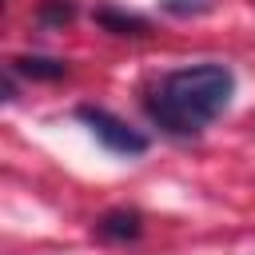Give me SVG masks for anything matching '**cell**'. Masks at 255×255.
<instances>
[{"mask_svg":"<svg viewBox=\"0 0 255 255\" xmlns=\"http://www.w3.org/2000/svg\"><path fill=\"white\" fill-rule=\"evenodd\" d=\"M96 24L108 28V32H116V36H147V28H151L143 16H135V12H116V8H100V12H96Z\"/></svg>","mask_w":255,"mask_h":255,"instance_id":"5","label":"cell"},{"mask_svg":"<svg viewBox=\"0 0 255 255\" xmlns=\"http://www.w3.org/2000/svg\"><path fill=\"white\" fill-rule=\"evenodd\" d=\"M143 231V215L135 207H116V211H104L96 219V235L108 239V243H128V239H139Z\"/></svg>","mask_w":255,"mask_h":255,"instance_id":"3","label":"cell"},{"mask_svg":"<svg viewBox=\"0 0 255 255\" xmlns=\"http://www.w3.org/2000/svg\"><path fill=\"white\" fill-rule=\"evenodd\" d=\"M8 72H20L28 80H64L68 76V64L64 60H52V56H16Z\"/></svg>","mask_w":255,"mask_h":255,"instance_id":"4","label":"cell"},{"mask_svg":"<svg viewBox=\"0 0 255 255\" xmlns=\"http://www.w3.org/2000/svg\"><path fill=\"white\" fill-rule=\"evenodd\" d=\"M215 0H163V12L171 16H203Z\"/></svg>","mask_w":255,"mask_h":255,"instance_id":"7","label":"cell"},{"mask_svg":"<svg viewBox=\"0 0 255 255\" xmlns=\"http://www.w3.org/2000/svg\"><path fill=\"white\" fill-rule=\"evenodd\" d=\"M235 96V72L227 64H195L163 76L147 96V116L167 135H199Z\"/></svg>","mask_w":255,"mask_h":255,"instance_id":"1","label":"cell"},{"mask_svg":"<svg viewBox=\"0 0 255 255\" xmlns=\"http://www.w3.org/2000/svg\"><path fill=\"white\" fill-rule=\"evenodd\" d=\"M76 116L92 128V135H96L108 151H116V155H143V151H147V135L135 131L128 120L112 116L108 108H92V104H84V108H76Z\"/></svg>","mask_w":255,"mask_h":255,"instance_id":"2","label":"cell"},{"mask_svg":"<svg viewBox=\"0 0 255 255\" xmlns=\"http://www.w3.org/2000/svg\"><path fill=\"white\" fill-rule=\"evenodd\" d=\"M36 20H40V24H52V28H56V24H72V20H76V4H72V0H44V4L36 8Z\"/></svg>","mask_w":255,"mask_h":255,"instance_id":"6","label":"cell"}]
</instances>
